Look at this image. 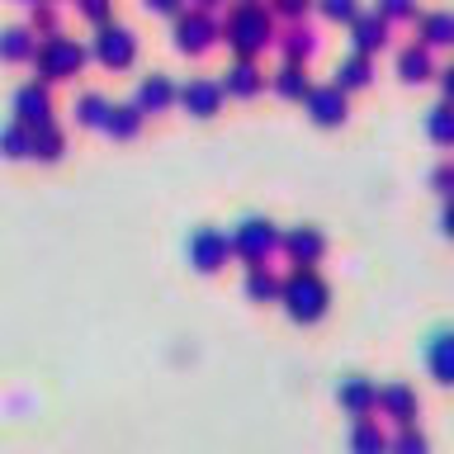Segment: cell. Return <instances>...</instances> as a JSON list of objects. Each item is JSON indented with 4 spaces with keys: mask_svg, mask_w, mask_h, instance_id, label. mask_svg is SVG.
I'll use <instances>...</instances> for the list:
<instances>
[{
    "mask_svg": "<svg viewBox=\"0 0 454 454\" xmlns=\"http://www.w3.org/2000/svg\"><path fill=\"white\" fill-rule=\"evenodd\" d=\"M426 360H431V374L440 383H454V336H435L426 346Z\"/></svg>",
    "mask_w": 454,
    "mask_h": 454,
    "instance_id": "obj_2",
    "label": "cell"
},
{
    "mask_svg": "<svg viewBox=\"0 0 454 454\" xmlns=\"http://www.w3.org/2000/svg\"><path fill=\"white\" fill-rule=\"evenodd\" d=\"M426 38H431V43H454V20H450V14H440V20H431V28H426Z\"/></svg>",
    "mask_w": 454,
    "mask_h": 454,
    "instance_id": "obj_11",
    "label": "cell"
},
{
    "mask_svg": "<svg viewBox=\"0 0 454 454\" xmlns=\"http://www.w3.org/2000/svg\"><path fill=\"white\" fill-rule=\"evenodd\" d=\"M431 133L440 142H454V109H435L431 114Z\"/></svg>",
    "mask_w": 454,
    "mask_h": 454,
    "instance_id": "obj_10",
    "label": "cell"
},
{
    "mask_svg": "<svg viewBox=\"0 0 454 454\" xmlns=\"http://www.w3.org/2000/svg\"><path fill=\"white\" fill-rule=\"evenodd\" d=\"M99 57H105L109 67H123L128 57H133V38H128L123 28H109V34L99 38Z\"/></svg>",
    "mask_w": 454,
    "mask_h": 454,
    "instance_id": "obj_4",
    "label": "cell"
},
{
    "mask_svg": "<svg viewBox=\"0 0 454 454\" xmlns=\"http://www.w3.org/2000/svg\"><path fill=\"white\" fill-rule=\"evenodd\" d=\"M190 251H194V261H199V270H218V261H223V251H227V241H223L218 232H199V237L190 241Z\"/></svg>",
    "mask_w": 454,
    "mask_h": 454,
    "instance_id": "obj_3",
    "label": "cell"
},
{
    "mask_svg": "<svg viewBox=\"0 0 454 454\" xmlns=\"http://www.w3.org/2000/svg\"><path fill=\"white\" fill-rule=\"evenodd\" d=\"M340 81H346V85H364V62H350L346 71H340Z\"/></svg>",
    "mask_w": 454,
    "mask_h": 454,
    "instance_id": "obj_16",
    "label": "cell"
},
{
    "mask_svg": "<svg viewBox=\"0 0 454 454\" xmlns=\"http://www.w3.org/2000/svg\"><path fill=\"white\" fill-rule=\"evenodd\" d=\"M251 76H255V71H247V67H241V71H237V81H232V85H237V90H241V95H247V90H255V81H251Z\"/></svg>",
    "mask_w": 454,
    "mask_h": 454,
    "instance_id": "obj_18",
    "label": "cell"
},
{
    "mask_svg": "<svg viewBox=\"0 0 454 454\" xmlns=\"http://www.w3.org/2000/svg\"><path fill=\"white\" fill-rule=\"evenodd\" d=\"M383 43V24H360V48H374Z\"/></svg>",
    "mask_w": 454,
    "mask_h": 454,
    "instance_id": "obj_14",
    "label": "cell"
},
{
    "mask_svg": "<svg viewBox=\"0 0 454 454\" xmlns=\"http://www.w3.org/2000/svg\"><path fill=\"white\" fill-rule=\"evenodd\" d=\"M279 90H284V95H298V71H284V81H279Z\"/></svg>",
    "mask_w": 454,
    "mask_h": 454,
    "instance_id": "obj_19",
    "label": "cell"
},
{
    "mask_svg": "<svg viewBox=\"0 0 454 454\" xmlns=\"http://www.w3.org/2000/svg\"><path fill=\"white\" fill-rule=\"evenodd\" d=\"M346 403H350L355 411H364V407H369V388H364V383H350V388H346Z\"/></svg>",
    "mask_w": 454,
    "mask_h": 454,
    "instance_id": "obj_13",
    "label": "cell"
},
{
    "mask_svg": "<svg viewBox=\"0 0 454 454\" xmlns=\"http://www.w3.org/2000/svg\"><path fill=\"white\" fill-rule=\"evenodd\" d=\"M166 99H170V85H166L161 76H156V81H147V85H142V105H152V109H161V105H166Z\"/></svg>",
    "mask_w": 454,
    "mask_h": 454,
    "instance_id": "obj_9",
    "label": "cell"
},
{
    "mask_svg": "<svg viewBox=\"0 0 454 454\" xmlns=\"http://www.w3.org/2000/svg\"><path fill=\"white\" fill-rule=\"evenodd\" d=\"M247 289H251L255 298H261V294H270V289H275V284H270V275H251V284H247Z\"/></svg>",
    "mask_w": 454,
    "mask_h": 454,
    "instance_id": "obj_17",
    "label": "cell"
},
{
    "mask_svg": "<svg viewBox=\"0 0 454 454\" xmlns=\"http://www.w3.org/2000/svg\"><path fill=\"white\" fill-rule=\"evenodd\" d=\"M85 123H99V99H85Z\"/></svg>",
    "mask_w": 454,
    "mask_h": 454,
    "instance_id": "obj_20",
    "label": "cell"
},
{
    "mask_svg": "<svg viewBox=\"0 0 454 454\" xmlns=\"http://www.w3.org/2000/svg\"><path fill=\"white\" fill-rule=\"evenodd\" d=\"M312 119H317V123L346 119V99H340L336 90H317V95H312Z\"/></svg>",
    "mask_w": 454,
    "mask_h": 454,
    "instance_id": "obj_5",
    "label": "cell"
},
{
    "mask_svg": "<svg viewBox=\"0 0 454 454\" xmlns=\"http://www.w3.org/2000/svg\"><path fill=\"white\" fill-rule=\"evenodd\" d=\"M241 247H247L251 255H261V251L270 247V227L261 232V223H247V232H241Z\"/></svg>",
    "mask_w": 454,
    "mask_h": 454,
    "instance_id": "obj_8",
    "label": "cell"
},
{
    "mask_svg": "<svg viewBox=\"0 0 454 454\" xmlns=\"http://www.w3.org/2000/svg\"><path fill=\"white\" fill-rule=\"evenodd\" d=\"M152 10H176V0H147Z\"/></svg>",
    "mask_w": 454,
    "mask_h": 454,
    "instance_id": "obj_21",
    "label": "cell"
},
{
    "mask_svg": "<svg viewBox=\"0 0 454 454\" xmlns=\"http://www.w3.org/2000/svg\"><path fill=\"white\" fill-rule=\"evenodd\" d=\"M450 232H454V213H450Z\"/></svg>",
    "mask_w": 454,
    "mask_h": 454,
    "instance_id": "obj_23",
    "label": "cell"
},
{
    "mask_svg": "<svg viewBox=\"0 0 454 454\" xmlns=\"http://www.w3.org/2000/svg\"><path fill=\"white\" fill-rule=\"evenodd\" d=\"M284 298H289V312L303 317V322H312L326 308V289H322L317 275H294V284L284 289Z\"/></svg>",
    "mask_w": 454,
    "mask_h": 454,
    "instance_id": "obj_1",
    "label": "cell"
},
{
    "mask_svg": "<svg viewBox=\"0 0 454 454\" xmlns=\"http://www.w3.org/2000/svg\"><path fill=\"white\" fill-rule=\"evenodd\" d=\"M326 14H332V20H350L355 5H350V0H326Z\"/></svg>",
    "mask_w": 454,
    "mask_h": 454,
    "instance_id": "obj_15",
    "label": "cell"
},
{
    "mask_svg": "<svg viewBox=\"0 0 454 454\" xmlns=\"http://www.w3.org/2000/svg\"><path fill=\"white\" fill-rule=\"evenodd\" d=\"M289 251L298 255V261H312V255L322 251V237H317V232H298V237L289 241Z\"/></svg>",
    "mask_w": 454,
    "mask_h": 454,
    "instance_id": "obj_7",
    "label": "cell"
},
{
    "mask_svg": "<svg viewBox=\"0 0 454 454\" xmlns=\"http://www.w3.org/2000/svg\"><path fill=\"white\" fill-rule=\"evenodd\" d=\"M426 67H431V62H426V52H407V57H403V76H407V81H421Z\"/></svg>",
    "mask_w": 454,
    "mask_h": 454,
    "instance_id": "obj_12",
    "label": "cell"
},
{
    "mask_svg": "<svg viewBox=\"0 0 454 454\" xmlns=\"http://www.w3.org/2000/svg\"><path fill=\"white\" fill-rule=\"evenodd\" d=\"M445 90L454 95V71H445Z\"/></svg>",
    "mask_w": 454,
    "mask_h": 454,
    "instance_id": "obj_22",
    "label": "cell"
},
{
    "mask_svg": "<svg viewBox=\"0 0 454 454\" xmlns=\"http://www.w3.org/2000/svg\"><path fill=\"white\" fill-rule=\"evenodd\" d=\"M184 105L194 114H213L218 109V90H213V85H190V90H184Z\"/></svg>",
    "mask_w": 454,
    "mask_h": 454,
    "instance_id": "obj_6",
    "label": "cell"
}]
</instances>
